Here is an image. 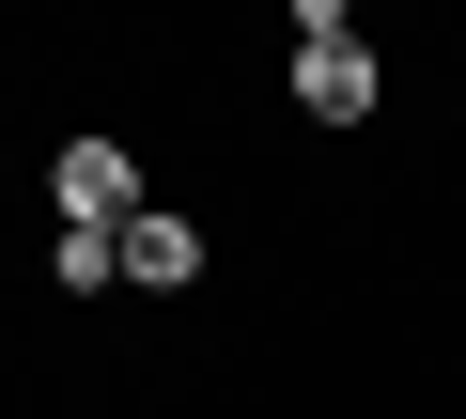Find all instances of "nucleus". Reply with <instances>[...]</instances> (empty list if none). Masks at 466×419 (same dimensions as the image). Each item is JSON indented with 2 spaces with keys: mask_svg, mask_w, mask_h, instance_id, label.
<instances>
[{
  "mask_svg": "<svg viewBox=\"0 0 466 419\" xmlns=\"http://www.w3.org/2000/svg\"><path fill=\"white\" fill-rule=\"evenodd\" d=\"M47 280H63V295H109V280H125V234H78V218H63V249H47Z\"/></svg>",
  "mask_w": 466,
  "mask_h": 419,
  "instance_id": "20e7f679",
  "label": "nucleus"
},
{
  "mask_svg": "<svg viewBox=\"0 0 466 419\" xmlns=\"http://www.w3.org/2000/svg\"><path fill=\"white\" fill-rule=\"evenodd\" d=\"M296 109H311V125H373V47H358L342 0L296 16Z\"/></svg>",
  "mask_w": 466,
  "mask_h": 419,
  "instance_id": "f257e3e1",
  "label": "nucleus"
},
{
  "mask_svg": "<svg viewBox=\"0 0 466 419\" xmlns=\"http://www.w3.org/2000/svg\"><path fill=\"white\" fill-rule=\"evenodd\" d=\"M125 280H156V295H187V280H202V234L171 218V202H140V218H125Z\"/></svg>",
  "mask_w": 466,
  "mask_h": 419,
  "instance_id": "7ed1b4c3",
  "label": "nucleus"
},
{
  "mask_svg": "<svg viewBox=\"0 0 466 419\" xmlns=\"http://www.w3.org/2000/svg\"><path fill=\"white\" fill-rule=\"evenodd\" d=\"M47 186H63V218H78V234H125V218H140V155H125V140H63Z\"/></svg>",
  "mask_w": 466,
  "mask_h": 419,
  "instance_id": "f03ea898",
  "label": "nucleus"
}]
</instances>
